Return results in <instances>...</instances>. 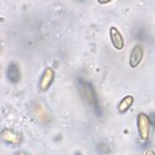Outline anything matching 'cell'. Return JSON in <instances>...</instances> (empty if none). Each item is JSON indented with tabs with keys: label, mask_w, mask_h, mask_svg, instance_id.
Masks as SVG:
<instances>
[{
	"label": "cell",
	"mask_w": 155,
	"mask_h": 155,
	"mask_svg": "<svg viewBox=\"0 0 155 155\" xmlns=\"http://www.w3.org/2000/svg\"><path fill=\"white\" fill-rule=\"evenodd\" d=\"M137 127H138L139 137L141 138V140H148L149 134H150V120L147 114H144V113L138 114Z\"/></svg>",
	"instance_id": "1"
},
{
	"label": "cell",
	"mask_w": 155,
	"mask_h": 155,
	"mask_svg": "<svg viewBox=\"0 0 155 155\" xmlns=\"http://www.w3.org/2000/svg\"><path fill=\"white\" fill-rule=\"evenodd\" d=\"M32 112H34V115L35 118L42 123V124H47L51 122V115L47 110V108L44 106V103H34L32 106Z\"/></svg>",
	"instance_id": "2"
},
{
	"label": "cell",
	"mask_w": 155,
	"mask_h": 155,
	"mask_svg": "<svg viewBox=\"0 0 155 155\" xmlns=\"http://www.w3.org/2000/svg\"><path fill=\"white\" fill-rule=\"evenodd\" d=\"M54 80H55V71L52 68L47 67L44 71L42 77L40 80V89L41 91H47V89L51 87V84L54 83Z\"/></svg>",
	"instance_id": "3"
},
{
	"label": "cell",
	"mask_w": 155,
	"mask_h": 155,
	"mask_svg": "<svg viewBox=\"0 0 155 155\" xmlns=\"http://www.w3.org/2000/svg\"><path fill=\"white\" fill-rule=\"evenodd\" d=\"M2 139L5 143L12 145H19L21 143V135L15 130H11V129H4L2 132Z\"/></svg>",
	"instance_id": "4"
},
{
	"label": "cell",
	"mask_w": 155,
	"mask_h": 155,
	"mask_svg": "<svg viewBox=\"0 0 155 155\" xmlns=\"http://www.w3.org/2000/svg\"><path fill=\"white\" fill-rule=\"evenodd\" d=\"M143 56H144V50H143V46L141 45H135L130 52V58H129V64L130 67H137L138 64L141 62L143 60Z\"/></svg>",
	"instance_id": "5"
},
{
	"label": "cell",
	"mask_w": 155,
	"mask_h": 155,
	"mask_svg": "<svg viewBox=\"0 0 155 155\" xmlns=\"http://www.w3.org/2000/svg\"><path fill=\"white\" fill-rule=\"evenodd\" d=\"M6 76H8V80L12 83H18L20 80H21V73H20V68L19 66L15 63V62H12L10 63L8 68H6Z\"/></svg>",
	"instance_id": "6"
},
{
	"label": "cell",
	"mask_w": 155,
	"mask_h": 155,
	"mask_svg": "<svg viewBox=\"0 0 155 155\" xmlns=\"http://www.w3.org/2000/svg\"><path fill=\"white\" fill-rule=\"evenodd\" d=\"M109 34H110V40H112L113 46L117 50H122L124 47V38L122 34L119 32V30L117 28H110Z\"/></svg>",
	"instance_id": "7"
},
{
	"label": "cell",
	"mask_w": 155,
	"mask_h": 155,
	"mask_svg": "<svg viewBox=\"0 0 155 155\" xmlns=\"http://www.w3.org/2000/svg\"><path fill=\"white\" fill-rule=\"evenodd\" d=\"M82 92H83V97L86 98V101L89 103V104L94 106L96 104V96H94V92H93V88L89 86L88 83H83L82 84Z\"/></svg>",
	"instance_id": "8"
},
{
	"label": "cell",
	"mask_w": 155,
	"mask_h": 155,
	"mask_svg": "<svg viewBox=\"0 0 155 155\" xmlns=\"http://www.w3.org/2000/svg\"><path fill=\"white\" fill-rule=\"evenodd\" d=\"M133 103H134V97H133V96H125V97L120 101L119 106H118L119 113H125L127 110H129V108L133 106Z\"/></svg>",
	"instance_id": "9"
},
{
	"label": "cell",
	"mask_w": 155,
	"mask_h": 155,
	"mask_svg": "<svg viewBox=\"0 0 155 155\" xmlns=\"http://www.w3.org/2000/svg\"><path fill=\"white\" fill-rule=\"evenodd\" d=\"M149 120H150V124L155 128V114H154V113H153V114L150 115V117H149Z\"/></svg>",
	"instance_id": "10"
},
{
	"label": "cell",
	"mask_w": 155,
	"mask_h": 155,
	"mask_svg": "<svg viewBox=\"0 0 155 155\" xmlns=\"http://www.w3.org/2000/svg\"><path fill=\"white\" fill-rule=\"evenodd\" d=\"M144 155H155V153H154L153 150H150V149H149V150H147V151H145V154H144Z\"/></svg>",
	"instance_id": "11"
},
{
	"label": "cell",
	"mask_w": 155,
	"mask_h": 155,
	"mask_svg": "<svg viewBox=\"0 0 155 155\" xmlns=\"http://www.w3.org/2000/svg\"><path fill=\"white\" fill-rule=\"evenodd\" d=\"M15 155H28V154L25 153V151H22V150H19V151L15 153Z\"/></svg>",
	"instance_id": "12"
},
{
	"label": "cell",
	"mask_w": 155,
	"mask_h": 155,
	"mask_svg": "<svg viewBox=\"0 0 155 155\" xmlns=\"http://www.w3.org/2000/svg\"><path fill=\"white\" fill-rule=\"evenodd\" d=\"M98 3H99V4H108V3H110V2H109V0H106V2H102V0H99Z\"/></svg>",
	"instance_id": "13"
}]
</instances>
